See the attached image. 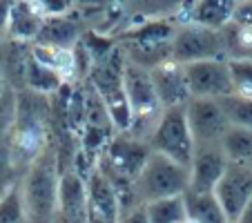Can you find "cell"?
<instances>
[{"label":"cell","mask_w":252,"mask_h":223,"mask_svg":"<svg viewBox=\"0 0 252 223\" xmlns=\"http://www.w3.org/2000/svg\"><path fill=\"white\" fill-rule=\"evenodd\" d=\"M0 223H29L20 183L11 188L5 196H0Z\"/></svg>","instance_id":"d4e9b609"},{"label":"cell","mask_w":252,"mask_h":223,"mask_svg":"<svg viewBox=\"0 0 252 223\" xmlns=\"http://www.w3.org/2000/svg\"><path fill=\"white\" fill-rule=\"evenodd\" d=\"M123 90L127 96L129 109H132V119L134 123H143V121H150L154 116H161L163 107L158 103V96L154 92L152 78H150V71L143 69V67L134 65V63H125L123 69ZM132 123V125H134Z\"/></svg>","instance_id":"ba28073f"},{"label":"cell","mask_w":252,"mask_h":223,"mask_svg":"<svg viewBox=\"0 0 252 223\" xmlns=\"http://www.w3.org/2000/svg\"><path fill=\"white\" fill-rule=\"evenodd\" d=\"M221 147H223L228 161L246 163L252 157V129L230 125V129L221 138Z\"/></svg>","instance_id":"ffe728a7"},{"label":"cell","mask_w":252,"mask_h":223,"mask_svg":"<svg viewBox=\"0 0 252 223\" xmlns=\"http://www.w3.org/2000/svg\"><path fill=\"white\" fill-rule=\"evenodd\" d=\"M186 67V78L192 98H223L234 94V83L228 61H199Z\"/></svg>","instance_id":"52a82bcc"},{"label":"cell","mask_w":252,"mask_h":223,"mask_svg":"<svg viewBox=\"0 0 252 223\" xmlns=\"http://www.w3.org/2000/svg\"><path fill=\"white\" fill-rule=\"evenodd\" d=\"M230 161L221 143H203L194 147V159L190 165V192H214L217 183L225 174Z\"/></svg>","instance_id":"8fae6325"},{"label":"cell","mask_w":252,"mask_h":223,"mask_svg":"<svg viewBox=\"0 0 252 223\" xmlns=\"http://www.w3.org/2000/svg\"><path fill=\"white\" fill-rule=\"evenodd\" d=\"M87 205H90V203H87ZM87 223H107V221H105L98 212H94V210L90 208V210H87Z\"/></svg>","instance_id":"d6a6232c"},{"label":"cell","mask_w":252,"mask_h":223,"mask_svg":"<svg viewBox=\"0 0 252 223\" xmlns=\"http://www.w3.org/2000/svg\"><path fill=\"white\" fill-rule=\"evenodd\" d=\"M16 107H18L16 109V125L11 129L7 145H9L16 163L27 172L32 161L52 141V132H49L52 112H49L47 96L36 94L32 90L18 92Z\"/></svg>","instance_id":"6da1fadb"},{"label":"cell","mask_w":252,"mask_h":223,"mask_svg":"<svg viewBox=\"0 0 252 223\" xmlns=\"http://www.w3.org/2000/svg\"><path fill=\"white\" fill-rule=\"evenodd\" d=\"M217 103H219L221 109L225 112L230 125L252 129V98H243V96L232 94V96L217 98Z\"/></svg>","instance_id":"603a6c76"},{"label":"cell","mask_w":252,"mask_h":223,"mask_svg":"<svg viewBox=\"0 0 252 223\" xmlns=\"http://www.w3.org/2000/svg\"><path fill=\"white\" fill-rule=\"evenodd\" d=\"M186 116L196 145L221 143L223 134L230 129L228 116L214 98H190L186 105Z\"/></svg>","instance_id":"9c48e42d"},{"label":"cell","mask_w":252,"mask_h":223,"mask_svg":"<svg viewBox=\"0 0 252 223\" xmlns=\"http://www.w3.org/2000/svg\"><path fill=\"white\" fill-rule=\"evenodd\" d=\"M234 9H237V0H196L194 11H192V25L208 29H221L232 23Z\"/></svg>","instance_id":"9a60e30c"},{"label":"cell","mask_w":252,"mask_h":223,"mask_svg":"<svg viewBox=\"0 0 252 223\" xmlns=\"http://www.w3.org/2000/svg\"><path fill=\"white\" fill-rule=\"evenodd\" d=\"M232 23L237 25V27L246 29V32H252V0L237 2V9H234Z\"/></svg>","instance_id":"f1b7e54d"},{"label":"cell","mask_w":252,"mask_h":223,"mask_svg":"<svg viewBox=\"0 0 252 223\" xmlns=\"http://www.w3.org/2000/svg\"><path fill=\"white\" fill-rule=\"evenodd\" d=\"M150 147H152V152L163 154L170 161L190 170L196 143L190 132V125H188L186 105L163 109L152 134H150Z\"/></svg>","instance_id":"3957f363"},{"label":"cell","mask_w":252,"mask_h":223,"mask_svg":"<svg viewBox=\"0 0 252 223\" xmlns=\"http://www.w3.org/2000/svg\"><path fill=\"white\" fill-rule=\"evenodd\" d=\"M237 223H252V199L248 201V205H246V208H243V212L239 214Z\"/></svg>","instance_id":"1f68e13d"},{"label":"cell","mask_w":252,"mask_h":223,"mask_svg":"<svg viewBox=\"0 0 252 223\" xmlns=\"http://www.w3.org/2000/svg\"><path fill=\"white\" fill-rule=\"evenodd\" d=\"M29 5L43 18H56L69 9V0H29Z\"/></svg>","instance_id":"83f0119b"},{"label":"cell","mask_w":252,"mask_h":223,"mask_svg":"<svg viewBox=\"0 0 252 223\" xmlns=\"http://www.w3.org/2000/svg\"><path fill=\"white\" fill-rule=\"evenodd\" d=\"M25 83H27V90L36 92V94H54L63 87V76L58 71L49 69V67L36 63L32 56L25 63Z\"/></svg>","instance_id":"ac0fdd59"},{"label":"cell","mask_w":252,"mask_h":223,"mask_svg":"<svg viewBox=\"0 0 252 223\" xmlns=\"http://www.w3.org/2000/svg\"><path fill=\"white\" fill-rule=\"evenodd\" d=\"M228 45H225L223 32L199 25H188L172 38V61L190 65L199 61H225Z\"/></svg>","instance_id":"5b68a950"},{"label":"cell","mask_w":252,"mask_h":223,"mask_svg":"<svg viewBox=\"0 0 252 223\" xmlns=\"http://www.w3.org/2000/svg\"><path fill=\"white\" fill-rule=\"evenodd\" d=\"M29 56H32L36 63H40V65L58 71L61 76H67V74L74 69V65H76V63H74V54H71L69 49L52 47V45H43V43L36 45Z\"/></svg>","instance_id":"44dd1931"},{"label":"cell","mask_w":252,"mask_h":223,"mask_svg":"<svg viewBox=\"0 0 252 223\" xmlns=\"http://www.w3.org/2000/svg\"><path fill=\"white\" fill-rule=\"evenodd\" d=\"M87 190L85 181L74 170L61 174L58 183V214L56 223H87Z\"/></svg>","instance_id":"4fadbf2b"},{"label":"cell","mask_w":252,"mask_h":223,"mask_svg":"<svg viewBox=\"0 0 252 223\" xmlns=\"http://www.w3.org/2000/svg\"><path fill=\"white\" fill-rule=\"evenodd\" d=\"M45 18L29 5V0H20L16 5H11L9 11V33L14 38L27 40V38H38V32L43 27Z\"/></svg>","instance_id":"e0dca14e"},{"label":"cell","mask_w":252,"mask_h":223,"mask_svg":"<svg viewBox=\"0 0 252 223\" xmlns=\"http://www.w3.org/2000/svg\"><path fill=\"white\" fill-rule=\"evenodd\" d=\"M7 87H9V83H7L5 74H0V98H2V94L7 92Z\"/></svg>","instance_id":"836d02e7"},{"label":"cell","mask_w":252,"mask_h":223,"mask_svg":"<svg viewBox=\"0 0 252 223\" xmlns=\"http://www.w3.org/2000/svg\"><path fill=\"white\" fill-rule=\"evenodd\" d=\"M150 154H152L150 143L141 141V138H129L127 134H119L98 154L96 165L105 172H114L129 181H136L148 163Z\"/></svg>","instance_id":"8992f818"},{"label":"cell","mask_w":252,"mask_h":223,"mask_svg":"<svg viewBox=\"0 0 252 223\" xmlns=\"http://www.w3.org/2000/svg\"><path fill=\"white\" fill-rule=\"evenodd\" d=\"M188 188H190V170L157 152L150 154L141 176L136 179V190L143 205L158 199L181 196L188 192Z\"/></svg>","instance_id":"277c9868"},{"label":"cell","mask_w":252,"mask_h":223,"mask_svg":"<svg viewBox=\"0 0 252 223\" xmlns=\"http://www.w3.org/2000/svg\"><path fill=\"white\" fill-rule=\"evenodd\" d=\"M85 190H87V203L94 212H98L107 223H119L121 219V208L116 192L112 188V183L107 181V176L94 167L90 176L85 179Z\"/></svg>","instance_id":"5bb4252c"},{"label":"cell","mask_w":252,"mask_h":223,"mask_svg":"<svg viewBox=\"0 0 252 223\" xmlns=\"http://www.w3.org/2000/svg\"><path fill=\"white\" fill-rule=\"evenodd\" d=\"M145 212H148L150 223H186L188 221L183 194L145 203Z\"/></svg>","instance_id":"d6986e66"},{"label":"cell","mask_w":252,"mask_h":223,"mask_svg":"<svg viewBox=\"0 0 252 223\" xmlns=\"http://www.w3.org/2000/svg\"><path fill=\"white\" fill-rule=\"evenodd\" d=\"M16 98H18V92L14 87H7V92L0 98V145L9 141L11 129L16 125Z\"/></svg>","instance_id":"4316f807"},{"label":"cell","mask_w":252,"mask_h":223,"mask_svg":"<svg viewBox=\"0 0 252 223\" xmlns=\"http://www.w3.org/2000/svg\"><path fill=\"white\" fill-rule=\"evenodd\" d=\"M186 199V214L188 221L192 223H230V219L225 217L223 208L219 205L214 192H190L188 190L183 194Z\"/></svg>","instance_id":"2e32d148"},{"label":"cell","mask_w":252,"mask_h":223,"mask_svg":"<svg viewBox=\"0 0 252 223\" xmlns=\"http://www.w3.org/2000/svg\"><path fill=\"white\" fill-rule=\"evenodd\" d=\"M58 183H61V170H58L56 141L52 134V141L32 161V165L27 167L23 181H20L29 223H56Z\"/></svg>","instance_id":"7a4b0ae2"},{"label":"cell","mask_w":252,"mask_h":223,"mask_svg":"<svg viewBox=\"0 0 252 223\" xmlns=\"http://www.w3.org/2000/svg\"><path fill=\"white\" fill-rule=\"evenodd\" d=\"M9 11H11L9 0H0V38L9 32Z\"/></svg>","instance_id":"4dcf8cb0"},{"label":"cell","mask_w":252,"mask_h":223,"mask_svg":"<svg viewBox=\"0 0 252 223\" xmlns=\"http://www.w3.org/2000/svg\"><path fill=\"white\" fill-rule=\"evenodd\" d=\"M214 196L223 208L225 217L230 223H237L239 214L252 199V170L246 163H232L230 161L225 174L214 188Z\"/></svg>","instance_id":"30bf717a"},{"label":"cell","mask_w":252,"mask_h":223,"mask_svg":"<svg viewBox=\"0 0 252 223\" xmlns=\"http://www.w3.org/2000/svg\"><path fill=\"white\" fill-rule=\"evenodd\" d=\"M119 223H150L148 212H145V205H141V208H136V210H132V212L123 214V217L119 219Z\"/></svg>","instance_id":"f546056e"},{"label":"cell","mask_w":252,"mask_h":223,"mask_svg":"<svg viewBox=\"0 0 252 223\" xmlns=\"http://www.w3.org/2000/svg\"><path fill=\"white\" fill-rule=\"evenodd\" d=\"M150 78H152L154 92L158 96V103L163 109L167 107H181L188 105L192 98L190 87H188L186 78V67L176 61H165L158 67L150 69Z\"/></svg>","instance_id":"7c38bea8"},{"label":"cell","mask_w":252,"mask_h":223,"mask_svg":"<svg viewBox=\"0 0 252 223\" xmlns=\"http://www.w3.org/2000/svg\"><path fill=\"white\" fill-rule=\"evenodd\" d=\"M228 67L232 74L234 94L252 98V58H228Z\"/></svg>","instance_id":"484cf974"},{"label":"cell","mask_w":252,"mask_h":223,"mask_svg":"<svg viewBox=\"0 0 252 223\" xmlns=\"http://www.w3.org/2000/svg\"><path fill=\"white\" fill-rule=\"evenodd\" d=\"M38 38L43 40V45L67 49V45H71L76 38V29L71 23H67L63 18H45L43 27L38 32Z\"/></svg>","instance_id":"7402d4cb"},{"label":"cell","mask_w":252,"mask_h":223,"mask_svg":"<svg viewBox=\"0 0 252 223\" xmlns=\"http://www.w3.org/2000/svg\"><path fill=\"white\" fill-rule=\"evenodd\" d=\"M23 176H25V170L16 163L9 145L2 143L0 145V196H5L11 188H16L23 181Z\"/></svg>","instance_id":"cb8c5ba5"},{"label":"cell","mask_w":252,"mask_h":223,"mask_svg":"<svg viewBox=\"0 0 252 223\" xmlns=\"http://www.w3.org/2000/svg\"><path fill=\"white\" fill-rule=\"evenodd\" d=\"M246 165H248V167H250V170H252V157H250V159H248V161H246Z\"/></svg>","instance_id":"e575fe53"}]
</instances>
